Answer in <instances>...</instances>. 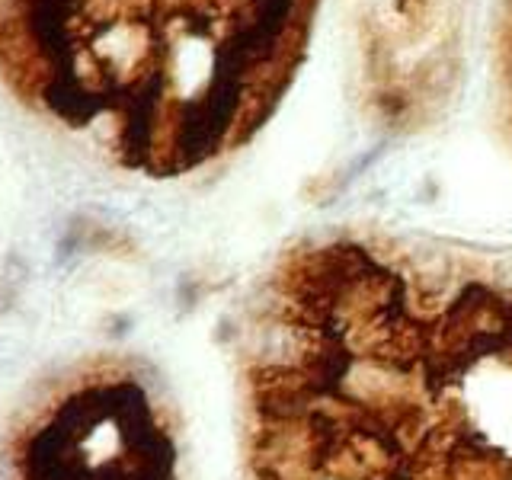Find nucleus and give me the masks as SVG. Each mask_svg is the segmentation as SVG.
Returning <instances> with one entry per match:
<instances>
[{
  "instance_id": "obj_1",
  "label": "nucleus",
  "mask_w": 512,
  "mask_h": 480,
  "mask_svg": "<svg viewBox=\"0 0 512 480\" xmlns=\"http://www.w3.org/2000/svg\"><path fill=\"white\" fill-rule=\"evenodd\" d=\"M29 356V333L23 324H0V372H16Z\"/></svg>"
},
{
  "instance_id": "obj_2",
  "label": "nucleus",
  "mask_w": 512,
  "mask_h": 480,
  "mask_svg": "<svg viewBox=\"0 0 512 480\" xmlns=\"http://www.w3.org/2000/svg\"><path fill=\"white\" fill-rule=\"evenodd\" d=\"M397 4V10H400V16H407V20H423V16L432 10V4H436V0H394Z\"/></svg>"
}]
</instances>
